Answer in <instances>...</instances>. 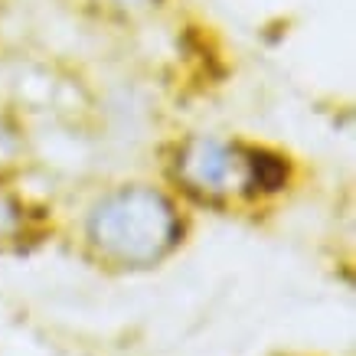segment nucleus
<instances>
[{"mask_svg": "<svg viewBox=\"0 0 356 356\" xmlns=\"http://www.w3.org/2000/svg\"><path fill=\"white\" fill-rule=\"evenodd\" d=\"M88 242L98 259L121 268H147L180 242V216L157 190L128 186L105 196L88 216Z\"/></svg>", "mask_w": 356, "mask_h": 356, "instance_id": "obj_1", "label": "nucleus"}, {"mask_svg": "<svg viewBox=\"0 0 356 356\" xmlns=\"http://www.w3.org/2000/svg\"><path fill=\"white\" fill-rule=\"evenodd\" d=\"M173 177L203 203H229L248 193H271L284 184V163L265 151L213 138H193L177 151Z\"/></svg>", "mask_w": 356, "mask_h": 356, "instance_id": "obj_2", "label": "nucleus"}, {"mask_svg": "<svg viewBox=\"0 0 356 356\" xmlns=\"http://www.w3.org/2000/svg\"><path fill=\"white\" fill-rule=\"evenodd\" d=\"M30 236V216L13 193L0 190V252L20 248Z\"/></svg>", "mask_w": 356, "mask_h": 356, "instance_id": "obj_3", "label": "nucleus"}, {"mask_svg": "<svg viewBox=\"0 0 356 356\" xmlns=\"http://www.w3.org/2000/svg\"><path fill=\"white\" fill-rule=\"evenodd\" d=\"M0 154H3V134H0Z\"/></svg>", "mask_w": 356, "mask_h": 356, "instance_id": "obj_4", "label": "nucleus"}]
</instances>
